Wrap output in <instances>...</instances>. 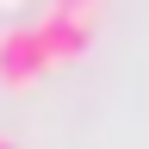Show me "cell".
Instances as JSON below:
<instances>
[{"instance_id": "cell-1", "label": "cell", "mask_w": 149, "mask_h": 149, "mask_svg": "<svg viewBox=\"0 0 149 149\" xmlns=\"http://www.w3.org/2000/svg\"><path fill=\"white\" fill-rule=\"evenodd\" d=\"M44 74H50V56H44V44H37L31 25L0 31V81L6 87H31V81H44Z\"/></svg>"}, {"instance_id": "cell-4", "label": "cell", "mask_w": 149, "mask_h": 149, "mask_svg": "<svg viewBox=\"0 0 149 149\" xmlns=\"http://www.w3.org/2000/svg\"><path fill=\"white\" fill-rule=\"evenodd\" d=\"M0 149H13V143H6V137H0Z\"/></svg>"}, {"instance_id": "cell-3", "label": "cell", "mask_w": 149, "mask_h": 149, "mask_svg": "<svg viewBox=\"0 0 149 149\" xmlns=\"http://www.w3.org/2000/svg\"><path fill=\"white\" fill-rule=\"evenodd\" d=\"M50 13H74V19H93L100 0H50Z\"/></svg>"}, {"instance_id": "cell-2", "label": "cell", "mask_w": 149, "mask_h": 149, "mask_svg": "<svg viewBox=\"0 0 149 149\" xmlns=\"http://www.w3.org/2000/svg\"><path fill=\"white\" fill-rule=\"evenodd\" d=\"M31 31H37V44H44L50 68L56 62H81L87 44H93V19H74V13H44Z\"/></svg>"}]
</instances>
